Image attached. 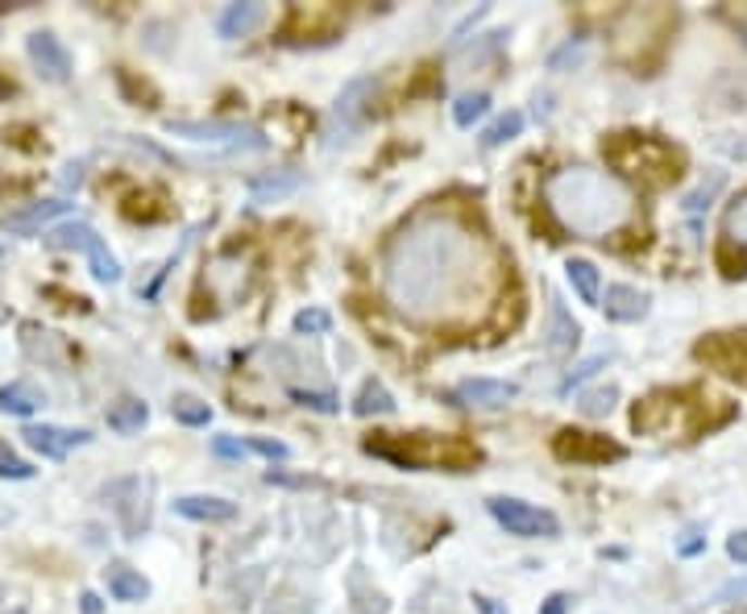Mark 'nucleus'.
<instances>
[{"instance_id":"4c0bfd02","label":"nucleus","mask_w":747,"mask_h":614,"mask_svg":"<svg viewBox=\"0 0 747 614\" xmlns=\"http://www.w3.org/2000/svg\"><path fill=\"white\" fill-rule=\"evenodd\" d=\"M726 241H747V191L726 208Z\"/></svg>"},{"instance_id":"a19ab883","label":"nucleus","mask_w":747,"mask_h":614,"mask_svg":"<svg viewBox=\"0 0 747 614\" xmlns=\"http://www.w3.org/2000/svg\"><path fill=\"white\" fill-rule=\"evenodd\" d=\"M212 452H216V457H229V461H241V457H250L245 440H237V436H212Z\"/></svg>"},{"instance_id":"3c124183","label":"nucleus","mask_w":747,"mask_h":614,"mask_svg":"<svg viewBox=\"0 0 747 614\" xmlns=\"http://www.w3.org/2000/svg\"><path fill=\"white\" fill-rule=\"evenodd\" d=\"M13 614H25V611H13Z\"/></svg>"},{"instance_id":"9b49d317","label":"nucleus","mask_w":747,"mask_h":614,"mask_svg":"<svg viewBox=\"0 0 747 614\" xmlns=\"http://www.w3.org/2000/svg\"><path fill=\"white\" fill-rule=\"evenodd\" d=\"M553 452L560 461H573V465H607V461H623L628 457V449L615 445L610 436L582 432V427H560L553 436Z\"/></svg>"},{"instance_id":"72a5a7b5","label":"nucleus","mask_w":747,"mask_h":614,"mask_svg":"<svg viewBox=\"0 0 747 614\" xmlns=\"http://www.w3.org/2000/svg\"><path fill=\"white\" fill-rule=\"evenodd\" d=\"M170 411H175V420L187 427H204L212 420V407L200 399H191V395H179V399L170 402Z\"/></svg>"},{"instance_id":"2f4dec72","label":"nucleus","mask_w":747,"mask_h":614,"mask_svg":"<svg viewBox=\"0 0 747 614\" xmlns=\"http://www.w3.org/2000/svg\"><path fill=\"white\" fill-rule=\"evenodd\" d=\"M714 261H719V270H723L726 279H747V254L735 245V241H719V250H714Z\"/></svg>"},{"instance_id":"ddd939ff","label":"nucleus","mask_w":747,"mask_h":614,"mask_svg":"<svg viewBox=\"0 0 747 614\" xmlns=\"http://www.w3.org/2000/svg\"><path fill=\"white\" fill-rule=\"evenodd\" d=\"M694 357L714 366L719 374L747 379V332H714V336L694 345Z\"/></svg>"},{"instance_id":"864d4df0","label":"nucleus","mask_w":747,"mask_h":614,"mask_svg":"<svg viewBox=\"0 0 747 614\" xmlns=\"http://www.w3.org/2000/svg\"><path fill=\"white\" fill-rule=\"evenodd\" d=\"M0 593H4V590H0Z\"/></svg>"},{"instance_id":"a211bd4d","label":"nucleus","mask_w":747,"mask_h":614,"mask_svg":"<svg viewBox=\"0 0 747 614\" xmlns=\"http://www.w3.org/2000/svg\"><path fill=\"white\" fill-rule=\"evenodd\" d=\"M515 395H519L515 382H498V379H466L457 386V402H461V407H478V411H498V407H507Z\"/></svg>"},{"instance_id":"7c9ffc66","label":"nucleus","mask_w":747,"mask_h":614,"mask_svg":"<svg viewBox=\"0 0 747 614\" xmlns=\"http://www.w3.org/2000/svg\"><path fill=\"white\" fill-rule=\"evenodd\" d=\"M486 113H491V95L486 92H466L457 104H453V120H457L461 129H469L473 120H482Z\"/></svg>"},{"instance_id":"58836bf2","label":"nucleus","mask_w":747,"mask_h":614,"mask_svg":"<svg viewBox=\"0 0 747 614\" xmlns=\"http://www.w3.org/2000/svg\"><path fill=\"white\" fill-rule=\"evenodd\" d=\"M328 324H332V316H328L325 307H307V311H300V316H295V332H300V336L328 332Z\"/></svg>"},{"instance_id":"49530a36","label":"nucleus","mask_w":747,"mask_h":614,"mask_svg":"<svg viewBox=\"0 0 747 614\" xmlns=\"http://www.w3.org/2000/svg\"><path fill=\"white\" fill-rule=\"evenodd\" d=\"M726 557L739 561V565H747V532H735V536L726 540Z\"/></svg>"},{"instance_id":"4be33fe9","label":"nucleus","mask_w":747,"mask_h":614,"mask_svg":"<svg viewBox=\"0 0 747 614\" xmlns=\"http://www.w3.org/2000/svg\"><path fill=\"white\" fill-rule=\"evenodd\" d=\"M300 183H304V175H300V170H291V166H282V170H266V175H254V179H250V200H254V204H275V200H282V195L300 191Z\"/></svg>"},{"instance_id":"f8f14e48","label":"nucleus","mask_w":747,"mask_h":614,"mask_svg":"<svg viewBox=\"0 0 747 614\" xmlns=\"http://www.w3.org/2000/svg\"><path fill=\"white\" fill-rule=\"evenodd\" d=\"M494 520L503 523L511 536H523V540H536V536H560V520L553 511H540L532 502H519V498H491L486 502Z\"/></svg>"},{"instance_id":"aec40b11","label":"nucleus","mask_w":747,"mask_h":614,"mask_svg":"<svg viewBox=\"0 0 747 614\" xmlns=\"http://www.w3.org/2000/svg\"><path fill=\"white\" fill-rule=\"evenodd\" d=\"M598 307H607V320H615V324H635V320L648 316V295L635 291V286L615 283V286H607V295H603V304Z\"/></svg>"},{"instance_id":"b1692460","label":"nucleus","mask_w":747,"mask_h":614,"mask_svg":"<svg viewBox=\"0 0 747 614\" xmlns=\"http://www.w3.org/2000/svg\"><path fill=\"white\" fill-rule=\"evenodd\" d=\"M104 581H109V593L117 602H145L150 598V581L141 577L138 568L121 565V561H113V565L104 568Z\"/></svg>"},{"instance_id":"c756f323","label":"nucleus","mask_w":747,"mask_h":614,"mask_svg":"<svg viewBox=\"0 0 747 614\" xmlns=\"http://www.w3.org/2000/svg\"><path fill=\"white\" fill-rule=\"evenodd\" d=\"M723 183H726V175H723V170H714L710 179H701L698 188H694V191H689V195H685V213H689V216L706 213V208L714 204V195L723 191Z\"/></svg>"},{"instance_id":"bb28decb","label":"nucleus","mask_w":747,"mask_h":614,"mask_svg":"<svg viewBox=\"0 0 747 614\" xmlns=\"http://www.w3.org/2000/svg\"><path fill=\"white\" fill-rule=\"evenodd\" d=\"M22 332H25V349H29V357H42V361H50V366H63V361H67V345H63V336L38 329V324H25Z\"/></svg>"},{"instance_id":"37998d69","label":"nucleus","mask_w":747,"mask_h":614,"mask_svg":"<svg viewBox=\"0 0 747 614\" xmlns=\"http://www.w3.org/2000/svg\"><path fill=\"white\" fill-rule=\"evenodd\" d=\"M117 84H121V88H125L129 95H138V100H145V108H154V104H159V95H154V88H145V84H138V79H134L129 72H117Z\"/></svg>"},{"instance_id":"79ce46f5","label":"nucleus","mask_w":747,"mask_h":614,"mask_svg":"<svg viewBox=\"0 0 747 614\" xmlns=\"http://www.w3.org/2000/svg\"><path fill=\"white\" fill-rule=\"evenodd\" d=\"M245 449L257 452V457H266V461H287V457H291V449H287L282 440H245Z\"/></svg>"},{"instance_id":"dca6fc26","label":"nucleus","mask_w":747,"mask_h":614,"mask_svg":"<svg viewBox=\"0 0 747 614\" xmlns=\"http://www.w3.org/2000/svg\"><path fill=\"white\" fill-rule=\"evenodd\" d=\"M25 50H29V63L38 67V75H42V79H50V84H67V79H71V54H67V47H63V42L50 34V29L29 34Z\"/></svg>"},{"instance_id":"39448f33","label":"nucleus","mask_w":747,"mask_h":614,"mask_svg":"<svg viewBox=\"0 0 747 614\" xmlns=\"http://www.w3.org/2000/svg\"><path fill=\"white\" fill-rule=\"evenodd\" d=\"M603 158L623 179L653 191L678 183L681 170H685V154H681L678 145L660 142L653 133H610L607 142H603Z\"/></svg>"},{"instance_id":"c85d7f7f","label":"nucleus","mask_w":747,"mask_h":614,"mask_svg":"<svg viewBox=\"0 0 747 614\" xmlns=\"http://www.w3.org/2000/svg\"><path fill=\"white\" fill-rule=\"evenodd\" d=\"M150 420V407L141 399H121L109 407V427L113 432H121V436H129V432H138L141 424Z\"/></svg>"},{"instance_id":"c9c22d12","label":"nucleus","mask_w":747,"mask_h":614,"mask_svg":"<svg viewBox=\"0 0 747 614\" xmlns=\"http://www.w3.org/2000/svg\"><path fill=\"white\" fill-rule=\"evenodd\" d=\"M291 399L300 402V407H307V411H320V415L341 411V399H337L332 391H304V386H291Z\"/></svg>"},{"instance_id":"4468645a","label":"nucleus","mask_w":747,"mask_h":614,"mask_svg":"<svg viewBox=\"0 0 747 614\" xmlns=\"http://www.w3.org/2000/svg\"><path fill=\"white\" fill-rule=\"evenodd\" d=\"M345 25V9H332V4H312V9H291L282 38L287 42H328L337 29Z\"/></svg>"},{"instance_id":"8fccbe9b","label":"nucleus","mask_w":747,"mask_h":614,"mask_svg":"<svg viewBox=\"0 0 747 614\" xmlns=\"http://www.w3.org/2000/svg\"><path fill=\"white\" fill-rule=\"evenodd\" d=\"M478 611H482V614H507L503 606H498V602H494V598H478Z\"/></svg>"},{"instance_id":"5701e85b","label":"nucleus","mask_w":747,"mask_h":614,"mask_svg":"<svg viewBox=\"0 0 747 614\" xmlns=\"http://www.w3.org/2000/svg\"><path fill=\"white\" fill-rule=\"evenodd\" d=\"M262 22H266V4L245 0V4H229V9L220 13L216 29H220V38H250Z\"/></svg>"},{"instance_id":"f3484780","label":"nucleus","mask_w":747,"mask_h":614,"mask_svg":"<svg viewBox=\"0 0 747 614\" xmlns=\"http://www.w3.org/2000/svg\"><path fill=\"white\" fill-rule=\"evenodd\" d=\"M75 204H67V200H38V204H25V208H13V213L0 216V229H9V233L17 236H34L42 233L50 220H59V216H67Z\"/></svg>"},{"instance_id":"a878e982","label":"nucleus","mask_w":747,"mask_h":614,"mask_svg":"<svg viewBox=\"0 0 747 614\" xmlns=\"http://www.w3.org/2000/svg\"><path fill=\"white\" fill-rule=\"evenodd\" d=\"M42 402H47V395L34 382H9V386H0V411H9V415H34Z\"/></svg>"},{"instance_id":"423d86ee","label":"nucleus","mask_w":747,"mask_h":614,"mask_svg":"<svg viewBox=\"0 0 747 614\" xmlns=\"http://www.w3.org/2000/svg\"><path fill=\"white\" fill-rule=\"evenodd\" d=\"M673 29V13L669 9H631L628 17L615 29V54L631 63V67H644V47L648 38H656L664 47V34Z\"/></svg>"},{"instance_id":"de8ad7c7","label":"nucleus","mask_w":747,"mask_h":614,"mask_svg":"<svg viewBox=\"0 0 747 614\" xmlns=\"http://www.w3.org/2000/svg\"><path fill=\"white\" fill-rule=\"evenodd\" d=\"M569 602H573L569 593H553V598L544 602V611H540V614H565V611H569Z\"/></svg>"},{"instance_id":"412c9836","label":"nucleus","mask_w":747,"mask_h":614,"mask_svg":"<svg viewBox=\"0 0 747 614\" xmlns=\"http://www.w3.org/2000/svg\"><path fill=\"white\" fill-rule=\"evenodd\" d=\"M175 511L183 520H195V523H229L237 520V507L229 498H212V495H183L175 498Z\"/></svg>"},{"instance_id":"1a4fd4ad","label":"nucleus","mask_w":747,"mask_h":614,"mask_svg":"<svg viewBox=\"0 0 747 614\" xmlns=\"http://www.w3.org/2000/svg\"><path fill=\"white\" fill-rule=\"evenodd\" d=\"M374 92H378V79H374V75H357V79H350V84L341 88L332 113H328V142H345L350 133H357V129L366 125Z\"/></svg>"},{"instance_id":"20e7f679","label":"nucleus","mask_w":747,"mask_h":614,"mask_svg":"<svg viewBox=\"0 0 747 614\" xmlns=\"http://www.w3.org/2000/svg\"><path fill=\"white\" fill-rule=\"evenodd\" d=\"M362 449L382 461H395L407 470H444L469 473L482 465V449L466 436H436V432H374L362 440Z\"/></svg>"},{"instance_id":"0eeeda50","label":"nucleus","mask_w":747,"mask_h":614,"mask_svg":"<svg viewBox=\"0 0 747 614\" xmlns=\"http://www.w3.org/2000/svg\"><path fill=\"white\" fill-rule=\"evenodd\" d=\"M50 250H79L84 258L92 261L96 283H121V261L113 258V250L104 245V236L96 233L92 225L84 220H71V225H59L54 233H47Z\"/></svg>"},{"instance_id":"2eb2a0df","label":"nucleus","mask_w":747,"mask_h":614,"mask_svg":"<svg viewBox=\"0 0 747 614\" xmlns=\"http://www.w3.org/2000/svg\"><path fill=\"white\" fill-rule=\"evenodd\" d=\"M22 436L25 445L38 452V457H47V461H63L71 449H84L92 440V432H84V427H59V424H29Z\"/></svg>"},{"instance_id":"f704fd0d","label":"nucleus","mask_w":747,"mask_h":614,"mask_svg":"<svg viewBox=\"0 0 747 614\" xmlns=\"http://www.w3.org/2000/svg\"><path fill=\"white\" fill-rule=\"evenodd\" d=\"M615 399H619V386H598V391H585L582 399H578V411L590 415V420H598V415H607L610 407H615Z\"/></svg>"},{"instance_id":"6e6552de","label":"nucleus","mask_w":747,"mask_h":614,"mask_svg":"<svg viewBox=\"0 0 747 614\" xmlns=\"http://www.w3.org/2000/svg\"><path fill=\"white\" fill-rule=\"evenodd\" d=\"M150 495H154L150 477H117V482L104 486V498L113 502V515H117L121 532L129 540H138L141 532L150 527Z\"/></svg>"},{"instance_id":"473e14b6","label":"nucleus","mask_w":747,"mask_h":614,"mask_svg":"<svg viewBox=\"0 0 747 614\" xmlns=\"http://www.w3.org/2000/svg\"><path fill=\"white\" fill-rule=\"evenodd\" d=\"M519 129H523V113H503V117L494 120L491 129L482 133V145L486 150H494V145H503V142H511V138H519Z\"/></svg>"},{"instance_id":"6ab92c4d","label":"nucleus","mask_w":747,"mask_h":614,"mask_svg":"<svg viewBox=\"0 0 747 614\" xmlns=\"http://www.w3.org/2000/svg\"><path fill=\"white\" fill-rule=\"evenodd\" d=\"M578 341H582L578 320H573V316L565 311V304H560L557 295H553V307H548V341H544V349H548V357L565 361V357L578 349Z\"/></svg>"},{"instance_id":"09e8293b","label":"nucleus","mask_w":747,"mask_h":614,"mask_svg":"<svg viewBox=\"0 0 747 614\" xmlns=\"http://www.w3.org/2000/svg\"><path fill=\"white\" fill-rule=\"evenodd\" d=\"M79 611H84V614H104V602H100V598L88 590V593H79Z\"/></svg>"},{"instance_id":"c03bdc74","label":"nucleus","mask_w":747,"mask_h":614,"mask_svg":"<svg viewBox=\"0 0 747 614\" xmlns=\"http://www.w3.org/2000/svg\"><path fill=\"white\" fill-rule=\"evenodd\" d=\"M582 38H578V42H565V47L557 50V54H553V59H548V72H560V67H565V63H569V59H578V54H582Z\"/></svg>"},{"instance_id":"cd10ccee","label":"nucleus","mask_w":747,"mask_h":614,"mask_svg":"<svg viewBox=\"0 0 747 614\" xmlns=\"http://www.w3.org/2000/svg\"><path fill=\"white\" fill-rule=\"evenodd\" d=\"M565 274H569V283H573V291H578V299L582 304H598L603 295H598V266L585 258H569L565 261Z\"/></svg>"},{"instance_id":"ea45409f","label":"nucleus","mask_w":747,"mask_h":614,"mask_svg":"<svg viewBox=\"0 0 747 614\" xmlns=\"http://www.w3.org/2000/svg\"><path fill=\"white\" fill-rule=\"evenodd\" d=\"M0 477H17V482H25V477H34V465H25L17 452H9L0 445Z\"/></svg>"},{"instance_id":"9d476101","label":"nucleus","mask_w":747,"mask_h":614,"mask_svg":"<svg viewBox=\"0 0 747 614\" xmlns=\"http://www.w3.org/2000/svg\"><path fill=\"white\" fill-rule=\"evenodd\" d=\"M166 133L208 145H237V150H266L270 145L262 138V129L241 125V120H166Z\"/></svg>"},{"instance_id":"603ef678","label":"nucleus","mask_w":747,"mask_h":614,"mask_svg":"<svg viewBox=\"0 0 747 614\" xmlns=\"http://www.w3.org/2000/svg\"><path fill=\"white\" fill-rule=\"evenodd\" d=\"M0 258H4V250H0Z\"/></svg>"},{"instance_id":"7ed1b4c3","label":"nucleus","mask_w":747,"mask_h":614,"mask_svg":"<svg viewBox=\"0 0 747 614\" xmlns=\"http://www.w3.org/2000/svg\"><path fill=\"white\" fill-rule=\"evenodd\" d=\"M735 415V402L706 395L698 386H681V391H653L648 399L631 407V427L644 436L660 440H694L714 427H723Z\"/></svg>"},{"instance_id":"393cba45","label":"nucleus","mask_w":747,"mask_h":614,"mask_svg":"<svg viewBox=\"0 0 747 614\" xmlns=\"http://www.w3.org/2000/svg\"><path fill=\"white\" fill-rule=\"evenodd\" d=\"M395 395L382 386V382H366L362 391H357V399H353V415L357 420H374V415H395Z\"/></svg>"},{"instance_id":"e433bc0d","label":"nucleus","mask_w":747,"mask_h":614,"mask_svg":"<svg viewBox=\"0 0 747 614\" xmlns=\"http://www.w3.org/2000/svg\"><path fill=\"white\" fill-rule=\"evenodd\" d=\"M603 366H607V354H594V357H585L582 366H573V370H569V374H565V382H560V395H569V391H573V386H582L585 379H594V374H598V370H603Z\"/></svg>"},{"instance_id":"f257e3e1","label":"nucleus","mask_w":747,"mask_h":614,"mask_svg":"<svg viewBox=\"0 0 747 614\" xmlns=\"http://www.w3.org/2000/svg\"><path fill=\"white\" fill-rule=\"evenodd\" d=\"M387 299L423 329H469L503 291V258L469 216L423 208L387 245Z\"/></svg>"},{"instance_id":"a18cd8bd","label":"nucleus","mask_w":747,"mask_h":614,"mask_svg":"<svg viewBox=\"0 0 747 614\" xmlns=\"http://www.w3.org/2000/svg\"><path fill=\"white\" fill-rule=\"evenodd\" d=\"M698 552H706V536H698V532H685L678 540V557H698Z\"/></svg>"},{"instance_id":"f03ea898","label":"nucleus","mask_w":747,"mask_h":614,"mask_svg":"<svg viewBox=\"0 0 747 614\" xmlns=\"http://www.w3.org/2000/svg\"><path fill=\"white\" fill-rule=\"evenodd\" d=\"M544 204L553 208L560 225L578 236H610L619 233L635 213L631 191L590 166H565L544 179Z\"/></svg>"}]
</instances>
